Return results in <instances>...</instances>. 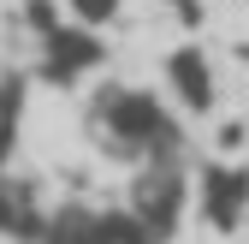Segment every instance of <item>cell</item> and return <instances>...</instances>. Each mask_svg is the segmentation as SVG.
I'll return each instance as SVG.
<instances>
[{
    "mask_svg": "<svg viewBox=\"0 0 249 244\" xmlns=\"http://www.w3.org/2000/svg\"><path fill=\"white\" fill-rule=\"evenodd\" d=\"M172 6H178V12H184V24H190V18H196V12H202V0H172Z\"/></svg>",
    "mask_w": 249,
    "mask_h": 244,
    "instance_id": "3957f363",
    "label": "cell"
},
{
    "mask_svg": "<svg viewBox=\"0 0 249 244\" xmlns=\"http://www.w3.org/2000/svg\"><path fill=\"white\" fill-rule=\"evenodd\" d=\"M113 6H119V0H71V12H77L83 24H101V18H107Z\"/></svg>",
    "mask_w": 249,
    "mask_h": 244,
    "instance_id": "7a4b0ae2",
    "label": "cell"
},
{
    "mask_svg": "<svg viewBox=\"0 0 249 244\" xmlns=\"http://www.w3.org/2000/svg\"><path fill=\"white\" fill-rule=\"evenodd\" d=\"M196 66H202L196 54H178V60H172V83L184 89V102H190V107L208 102V72H196Z\"/></svg>",
    "mask_w": 249,
    "mask_h": 244,
    "instance_id": "6da1fadb",
    "label": "cell"
}]
</instances>
